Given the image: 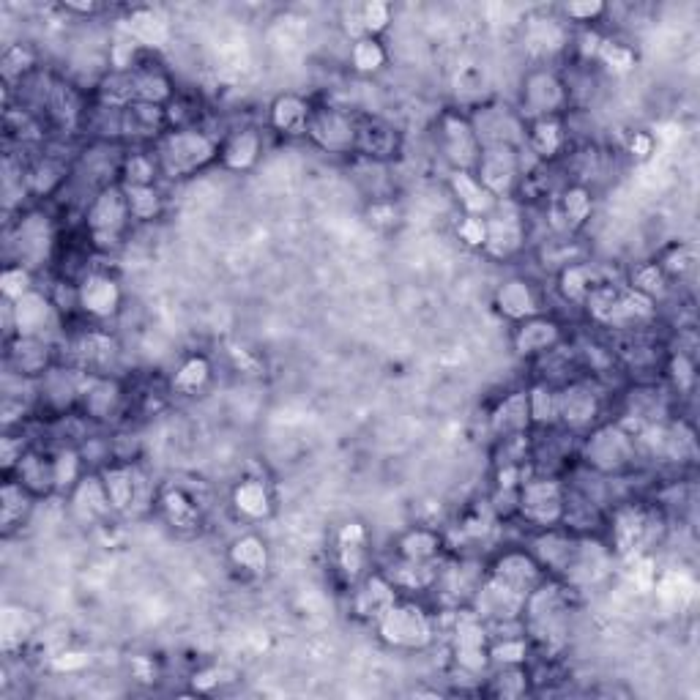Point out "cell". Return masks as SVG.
Wrapping results in <instances>:
<instances>
[{"instance_id": "19", "label": "cell", "mask_w": 700, "mask_h": 700, "mask_svg": "<svg viewBox=\"0 0 700 700\" xmlns=\"http://www.w3.org/2000/svg\"><path fill=\"white\" fill-rule=\"evenodd\" d=\"M17 482L31 495H47L58 490L55 482V457H42V454H22L17 463Z\"/></svg>"}, {"instance_id": "43", "label": "cell", "mask_w": 700, "mask_h": 700, "mask_svg": "<svg viewBox=\"0 0 700 700\" xmlns=\"http://www.w3.org/2000/svg\"><path fill=\"white\" fill-rule=\"evenodd\" d=\"M0 288H3V296L6 301H17L22 299L25 293H31V271L28 266H6L3 274H0Z\"/></svg>"}, {"instance_id": "1", "label": "cell", "mask_w": 700, "mask_h": 700, "mask_svg": "<svg viewBox=\"0 0 700 700\" xmlns=\"http://www.w3.org/2000/svg\"><path fill=\"white\" fill-rule=\"evenodd\" d=\"M156 165L170 178H181L206 167L219 154V145L197 129H175L162 134L156 148Z\"/></svg>"}, {"instance_id": "42", "label": "cell", "mask_w": 700, "mask_h": 700, "mask_svg": "<svg viewBox=\"0 0 700 700\" xmlns=\"http://www.w3.org/2000/svg\"><path fill=\"white\" fill-rule=\"evenodd\" d=\"M632 290L646 296V299H654L657 293L665 290V271L657 266V263H646V266L635 268L632 274Z\"/></svg>"}, {"instance_id": "48", "label": "cell", "mask_w": 700, "mask_h": 700, "mask_svg": "<svg viewBox=\"0 0 700 700\" xmlns=\"http://www.w3.org/2000/svg\"><path fill=\"white\" fill-rule=\"evenodd\" d=\"M525 640L520 638H506L504 643H498L493 651H490V657L495 659V662H504L506 668H515V665H520L525 659Z\"/></svg>"}, {"instance_id": "40", "label": "cell", "mask_w": 700, "mask_h": 700, "mask_svg": "<svg viewBox=\"0 0 700 700\" xmlns=\"http://www.w3.org/2000/svg\"><path fill=\"white\" fill-rule=\"evenodd\" d=\"M126 197H129V211L132 219H154L162 208V197L154 186H124Z\"/></svg>"}, {"instance_id": "35", "label": "cell", "mask_w": 700, "mask_h": 700, "mask_svg": "<svg viewBox=\"0 0 700 700\" xmlns=\"http://www.w3.org/2000/svg\"><path fill=\"white\" fill-rule=\"evenodd\" d=\"M602 285V279H597L594 268L591 266H569L564 274H561V290L569 301H580L586 304L588 296Z\"/></svg>"}, {"instance_id": "53", "label": "cell", "mask_w": 700, "mask_h": 700, "mask_svg": "<svg viewBox=\"0 0 700 700\" xmlns=\"http://www.w3.org/2000/svg\"><path fill=\"white\" fill-rule=\"evenodd\" d=\"M651 148H654V143H651L649 134H635V140H632V154L649 156Z\"/></svg>"}, {"instance_id": "38", "label": "cell", "mask_w": 700, "mask_h": 700, "mask_svg": "<svg viewBox=\"0 0 700 700\" xmlns=\"http://www.w3.org/2000/svg\"><path fill=\"white\" fill-rule=\"evenodd\" d=\"M558 211H561V217H564L569 230L583 225L591 217V195H588L586 186H569L567 192L561 195Z\"/></svg>"}, {"instance_id": "49", "label": "cell", "mask_w": 700, "mask_h": 700, "mask_svg": "<svg viewBox=\"0 0 700 700\" xmlns=\"http://www.w3.org/2000/svg\"><path fill=\"white\" fill-rule=\"evenodd\" d=\"M457 233H460V238H463L465 244H471V247H484V241H487V219L463 217L460 219Z\"/></svg>"}, {"instance_id": "41", "label": "cell", "mask_w": 700, "mask_h": 700, "mask_svg": "<svg viewBox=\"0 0 700 700\" xmlns=\"http://www.w3.org/2000/svg\"><path fill=\"white\" fill-rule=\"evenodd\" d=\"M28 501H31V493L20 482H6V487H3V525L6 528L22 520V515L31 506Z\"/></svg>"}, {"instance_id": "22", "label": "cell", "mask_w": 700, "mask_h": 700, "mask_svg": "<svg viewBox=\"0 0 700 700\" xmlns=\"http://www.w3.org/2000/svg\"><path fill=\"white\" fill-rule=\"evenodd\" d=\"M495 304H498V309L504 312L506 318L520 320V323L528 318H536V312H539V301H536L534 290L523 279L506 282L504 288L498 290Z\"/></svg>"}, {"instance_id": "2", "label": "cell", "mask_w": 700, "mask_h": 700, "mask_svg": "<svg viewBox=\"0 0 700 700\" xmlns=\"http://www.w3.org/2000/svg\"><path fill=\"white\" fill-rule=\"evenodd\" d=\"M378 629H381V638L397 649H422L433 640V621L413 602H394L392 608L378 618Z\"/></svg>"}, {"instance_id": "31", "label": "cell", "mask_w": 700, "mask_h": 700, "mask_svg": "<svg viewBox=\"0 0 700 700\" xmlns=\"http://www.w3.org/2000/svg\"><path fill=\"white\" fill-rule=\"evenodd\" d=\"M50 225L47 217L31 214L20 222V252L25 260H42L50 247Z\"/></svg>"}, {"instance_id": "10", "label": "cell", "mask_w": 700, "mask_h": 700, "mask_svg": "<svg viewBox=\"0 0 700 700\" xmlns=\"http://www.w3.org/2000/svg\"><path fill=\"white\" fill-rule=\"evenodd\" d=\"M11 320H14V329L20 337H28V340H42L44 331L52 326V312L50 299H44L42 293H25L22 299H17L14 304H9Z\"/></svg>"}, {"instance_id": "32", "label": "cell", "mask_w": 700, "mask_h": 700, "mask_svg": "<svg viewBox=\"0 0 700 700\" xmlns=\"http://www.w3.org/2000/svg\"><path fill=\"white\" fill-rule=\"evenodd\" d=\"M525 140L531 145V151L536 156H556L564 145V129L558 124V118H536L531 132L525 134Z\"/></svg>"}, {"instance_id": "51", "label": "cell", "mask_w": 700, "mask_h": 700, "mask_svg": "<svg viewBox=\"0 0 700 700\" xmlns=\"http://www.w3.org/2000/svg\"><path fill=\"white\" fill-rule=\"evenodd\" d=\"M567 17L575 22H591L597 20L599 14H605V3H599V0H591V3H569L567 9Z\"/></svg>"}, {"instance_id": "13", "label": "cell", "mask_w": 700, "mask_h": 700, "mask_svg": "<svg viewBox=\"0 0 700 700\" xmlns=\"http://www.w3.org/2000/svg\"><path fill=\"white\" fill-rule=\"evenodd\" d=\"M452 192L460 200V206L465 208V217H482L487 219L490 214L498 211V197L490 195L479 178L474 175V170H454L452 173Z\"/></svg>"}, {"instance_id": "34", "label": "cell", "mask_w": 700, "mask_h": 700, "mask_svg": "<svg viewBox=\"0 0 700 700\" xmlns=\"http://www.w3.org/2000/svg\"><path fill=\"white\" fill-rule=\"evenodd\" d=\"M400 553L405 561H416V564H430L438 553H441V536L430 531V528H416L408 536H402Z\"/></svg>"}, {"instance_id": "47", "label": "cell", "mask_w": 700, "mask_h": 700, "mask_svg": "<svg viewBox=\"0 0 700 700\" xmlns=\"http://www.w3.org/2000/svg\"><path fill=\"white\" fill-rule=\"evenodd\" d=\"M597 52H599V58L608 63L610 69H616V72H627V69L635 66V55H632V50L624 47V44L605 42V44H599Z\"/></svg>"}, {"instance_id": "46", "label": "cell", "mask_w": 700, "mask_h": 700, "mask_svg": "<svg viewBox=\"0 0 700 700\" xmlns=\"http://www.w3.org/2000/svg\"><path fill=\"white\" fill-rule=\"evenodd\" d=\"M80 479H83L80 476V454L72 452V449H63V452L55 454V482H58V490H63V487L72 490Z\"/></svg>"}, {"instance_id": "36", "label": "cell", "mask_w": 700, "mask_h": 700, "mask_svg": "<svg viewBox=\"0 0 700 700\" xmlns=\"http://www.w3.org/2000/svg\"><path fill=\"white\" fill-rule=\"evenodd\" d=\"M208 378H211V364L206 356H189L175 372L173 389L181 394H195L206 386Z\"/></svg>"}, {"instance_id": "24", "label": "cell", "mask_w": 700, "mask_h": 700, "mask_svg": "<svg viewBox=\"0 0 700 700\" xmlns=\"http://www.w3.org/2000/svg\"><path fill=\"white\" fill-rule=\"evenodd\" d=\"M528 424H531V405H528V394L525 392L506 397L493 416V430L501 438L523 435Z\"/></svg>"}, {"instance_id": "7", "label": "cell", "mask_w": 700, "mask_h": 700, "mask_svg": "<svg viewBox=\"0 0 700 700\" xmlns=\"http://www.w3.org/2000/svg\"><path fill=\"white\" fill-rule=\"evenodd\" d=\"M443 151L457 165V170H474L482 156V145L476 140L474 126L468 118H460V115L443 118Z\"/></svg>"}, {"instance_id": "39", "label": "cell", "mask_w": 700, "mask_h": 700, "mask_svg": "<svg viewBox=\"0 0 700 700\" xmlns=\"http://www.w3.org/2000/svg\"><path fill=\"white\" fill-rule=\"evenodd\" d=\"M33 624L28 610L22 608H6L3 610V649L11 651L22 646V640L31 638Z\"/></svg>"}, {"instance_id": "26", "label": "cell", "mask_w": 700, "mask_h": 700, "mask_svg": "<svg viewBox=\"0 0 700 700\" xmlns=\"http://www.w3.org/2000/svg\"><path fill=\"white\" fill-rule=\"evenodd\" d=\"M558 342V326L553 320L545 318H528L523 320V326L517 329L515 345L520 353L531 356V353H542V350L553 348Z\"/></svg>"}, {"instance_id": "23", "label": "cell", "mask_w": 700, "mask_h": 700, "mask_svg": "<svg viewBox=\"0 0 700 700\" xmlns=\"http://www.w3.org/2000/svg\"><path fill=\"white\" fill-rule=\"evenodd\" d=\"M356 151L372 159H386L397 151V134L383 121H364L356 124Z\"/></svg>"}, {"instance_id": "20", "label": "cell", "mask_w": 700, "mask_h": 700, "mask_svg": "<svg viewBox=\"0 0 700 700\" xmlns=\"http://www.w3.org/2000/svg\"><path fill=\"white\" fill-rule=\"evenodd\" d=\"M520 247H523V225L517 222V217L490 214L487 217V241H484V249H490L495 258H509Z\"/></svg>"}, {"instance_id": "3", "label": "cell", "mask_w": 700, "mask_h": 700, "mask_svg": "<svg viewBox=\"0 0 700 700\" xmlns=\"http://www.w3.org/2000/svg\"><path fill=\"white\" fill-rule=\"evenodd\" d=\"M520 512L525 520L536 525H556L561 517L567 515V501L561 484L553 479H531L520 487Z\"/></svg>"}, {"instance_id": "21", "label": "cell", "mask_w": 700, "mask_h": 700, "mask_svg": "<svg viewBox=\"0 0 700 700\" xmlns=\"http://www.w3.org/2000/svg\"><path fill=\"white\" fill-rule=\"evenodd\" d=\"M397 602V594H394V583L389 577L372 575L367 577V583L361 586V591L356 594V613L364 618H378L392 608Z\"/></svg>"}, {"instance_id": "6", "label": "cell", "mask_w": 700, "mask_h": 700, "mask_svg": "<svg viewBox=\"0 0 700 700\" xmlns=\"http://www.w3.org/2000/svg\"><path fill=\"white\" fill-rule=\"evenodd\" d=\"M307 134L323 151L345 154L356 148V121L340 110H312Z\"/></svg>"}, {"instance_id": "44", "label": "cell", "mask_w": 700, "mask_h": 700, "mask_svg": "<svg viewBox=\"0 0 700 700\" xmlns=\"http://www.w3.org/2000/svg\"><path fill=\"white\" fill-rule=\"evenodd\" d=\"M361 33L364 36H378L389 28L392 22V6L389 3H381V0H372L361 9Z\"/></svg>"}, {"instance_id": "16", "label": "cell", "mask_w": 700, "mask_h": 700, "mask_svg": "<svg viewBox=\"0 0 700 700\" xmlns=\"http://www.w3.org/2000/svg\"><path fill=\"white\" fill-rule=\"evenodd\" d=\"M104 490L107 498L113 504V512H129L137 506V495H140V474L134 471L132 465H110L102 471Z\"/></svg>"}, {"instance_id": "14", "label": "cell", "mask_w": 700, "mask_h": 700, "mask_svg": "<svg viewBox=\"0 0 700 700\" xmlns=\"http://www.w3.org/2000/svg\"><path fill=\"white\" fill-rule=\"evenodd\" d=\"M124 31L137 47L154 50V47H165L170 42V25L154 9H134L124 20Z\"/></svg>"}, {"instance_id": "18", "label": "cell", "mask_w": 700, "mask_h": 700, "mask_svg": "<svg viewBox=\"0 0 700 700\" xmlns=\"http://www.w3.org/2000/svg\"><path fill=\"white\" fill-rule=\"evenodd\" d=\"M167 113L159 104L132 102L121 107V132L132 137H156L165 132Z\"/></svg>"}, {"instance_id": "9", "label": "cell", "mask_w": 700, "mask_h": 700, "mask_svg": "<svg viewBox=\"0 0 700 700\" xmlns=\"http://www.w3.org/2000/svg\"><path fill=\"white\" fill-rule=\"evenodd\" d=\"M632 454H635L632 435L618 427H605L588 441V463H594L602 471H616L621 465H627Z\"/></svg>"}, {"instance_id": "50", "label": "cell", "mask_w": 700, "mask_h": 700, "mask_svg": "<svg viewBox=\"0 0 700 700\" xmlns=\"http://www.w3.org/2000/svg\"><path fill=\"white\" fill-rule=\"evenodd\" d=\"M337 545H340V550H364V545H367V531H364V525H342V531L337 534Z\"/></svg>"}, {"instance_id": "15", "label": "cell", "mask_w": 700, "mask_h": 700, "mask_svg": "<svg viewBox=\"0 0 700 700\" xmlns=\"http://www.w3.org/2000/svg\"><path fill=\"white\" fill-rule=\"evenodd\" d=\"M309 118H312V107L296 93H282L277 102L271 104V126L285 137L307 134Z\"/></svg>"}, {"instance_id": "5", "label": "cell", "mask_w": 700, "mask_h": 700, "mask_svg": "<svg viewBox=\"0 0 700 700\" xmlns=\"http://www.w3.org/2000/svg\"><path fill=\"white\" fill-rule=\"evenodd\" d=\"M129 219H132L129 197H126V189H118V186L102 189L88 208V227H91L93 238L110 236L115 241Z\"/></svg>"}, {"instance_id": "27", "label": "cell", "mask_w": 700, "mask_h": 700, "mask_svg": "<svg viewBox=\"0 0 700 700\" xmlns=\"http://www.w3.org/2000/svg\"><path fill=\"white\" fill-rule=\"evenodd\" d=\"M230 561L249 575H263L268 569V547L258 534L238 536L230 545Z\"/></svg>"}, {"instance_id": "45", "label": "cell", "mask_w": 700, "mask_h": 700, "mask_svg": "<svg viewBox=\"0 0 700 700\" xmlns=\"http://www.w3.org/2000/svg\"><path fill=\"white\" fill-rule=\"evenodd\" d=\"M156 170H159L156 159L143 154H134L132 159H126V165H124L126 186H154Z\"/></svg>"}, {"instance_id": "25", "label": "cell", "mask_w": 700, "mask_h": 700, "mask_svg": "<svg viewBox=\"0 0 700 700\" xmlns=\"http://www.w3.org/2000/svg\"><path fill=\"white\" fill-rule=\"evenodd\" d=\"M558 416L572 427H586L597 416V397L586 386H572L558 394Z\"/></svg>"}, {"instance_id": "17", "label": "cell", "mask_w": 700, "mask_h": 700, "mask_svg": "<svg viewBox=\"0 0 700 700\" xmlns=\"http://www.w3.org/2000/svg\"><path fill=\"white\" fill-rule=\"evenodd\" d=\"M72 504L74 512L85 517L88 523H99L104 517L113 512V504L107 498L102 476H83L80 482L72 487Z\"/></svg>"}, {"instance_id": "12", "label": "cell", "mask_w": 700, "mask_h": 700, "mask_svg": "<svg viewBox=\"0 0 700 700\" xmlns=\"http://www.w3.org/2000/svg\"><path fill=\"white\" fill-rule=\"evenodd\" d=\"M490 577H493L495 583H501V586L509 588L512 594H517V597L523 599L531 597V591L539 588V580H542L539 564L531 561L528 556H523V553H506V556L495 564L493 575Z\"/></svg>"}, {"instance_id": "37", "label": "cell", "mask_w": 700, "mask_h": 700, "mask_svg": "<svg viewBox=\"0 0 700 700\" xmlns=\"http://www.w3.org/2000/svg\"><path fill=\"white\" fill-rule=\"evenodd\" d=\"M386 47L378 42V36H359L356 44L350 47V61L353 66L364 74L378 72L381 66H386Z\"/></svg>"}, {"instance_id": "8", "label": "cell", "mask_w": 700, "mask_h": 700, "mask_svg": "<svg viewBox=\"0 0 700 700\" xmlns=\"http://www.w3.org/2000/svg\"><path fill=\"white\" fill-rule=\"evenodd\" d=\"M523 104L536 118H556V113L567 104V85L550 72H534L525 80Z\"/></svg>"}, {"instance_id": "30", "label": "cell", "mask_w": 700, "mask_h": 700, "mask_svg": "<svg viewBox=\"0 0 700 700\" xmlns=\"http://www.w3.org/2000/svg\"><path fill=\"white\" fill-rule=\"evenodd\" d=\"M222 162L227 170H249L260 156V137L255 132H236L222 145Z\"/></svg>"}, {"instance_id": "4", "label": "cell", "mask_w": 700, "mask_h": 700, "mask_svg": "<svg viewBox=\"0 0 700 700\" xmlns=\"http://www.w3.org/2000/svg\"><path fill=\"white\" fill-rule=\"evenodd\" d=\"M474 175L479 178V184L498 200L509 195L515 189L517 178H520L517 148H484L474 167Z\"/></svg>"}, {"instance_id": "52", "label": "cell", "mask_w": 700, "mask_h": 700, "mask_svg": "<svg viewBox=\"0 0 700 700\" xmlns=\"http://www.w3.org/2000/svg\"><path fill=\"white\" fill-rule=\"evenodd\" d=\"M88 665V657L85 654H61V657H55V662H52V668L55 670H77V668H85Z\"/></svg>"}, {"instance_id": "33", "label": "cell", "mask_w": 700, "mask_h": 700, "mask_svg": "<svg viewBox=\"0 0 700 700\" xmlns=\"http://www.w3.org/2000/svg\"><path fill=\"white\" fill-rule=\"evenodd\" d=\"M646 528H649V523H646V517L640 515L638 509H621L616 515V525H613V539H616L618 553L635 550L643 542Z\"/></svg>"}, {"instance_id": "11", "label": "cell", "mask_w": 700, "mask_h": 700, "mask_svg": "<svg viewBox=\"0 0 700 700\" xmlns=\"http://www.w3.org/2000/svg\"><path fill=\"white\" fill-rule=\"evenodd\" d=\"M77 304L93 318H110L121 307V288L107 274H88L83 285H77Z\"/></svg>"}, {"instance_id": "28", "label": "cell", "mask_w": 700, "mask_h": 700, "mask_svg": "<svg viewBox=\"0 0 700 700\" xmlns=\"http://www.w3.org/2000/svg\"><path fill=\"white\" fill-rule=\"evenodd\" d=\"M159 504H162V512H165V517L175 528H197V523H200V506L181 487L165 490L162 498H159Z\"/></svg>"}, {"instance_id": "29", "label": "cell", "mask_w": 700, "mask_h": 700, "mask_svg": "<svg viewBox=\"0 0 700 700\" xmlns=\"http://www.w3.org/2000/svg\"><path fill=\"white\" fill-rule=\"evenodd\" d=\"M233 504H236L238 515H244L247 520H263L271 512V495H268L266 482L260 479H247L233 490Z\"/></svg>"}]
</instances>
